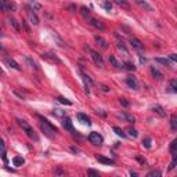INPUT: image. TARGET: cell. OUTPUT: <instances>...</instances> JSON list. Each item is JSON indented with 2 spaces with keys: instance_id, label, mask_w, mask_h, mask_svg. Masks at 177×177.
<instances>
[{
  "instance_id": "cell-10",
  "label": "cell",
  "mask_w": 177,
  "mask_h": 177,
  "mask_svg": "<svg viewBox=\"0 0 177 177\" xmlns=\"http://www.w3.org/2000/svg\"><path fill=\"white\" fill-rule=\"evenodd\" d=\"M35 10L33 9H30V7H28V17H29V19H30V22H32L33 25H39V18H37V15H36V12H33Z\"/></svg>"
},
{
  "instance_id": "cell-3",
  "label": "cell",
  "mask_w": 177,
  "mask_h": 177,
  "mask_svg": "<svg viewBox=\"0 0 177 177\" xmlns=\"http://www.w3.org/2000/svg\"><path fill=\"white\" fill-rule=\"evenodd\" d=\"M0 10H3V11H15L17 4L11 0H0Z\"/></svg>"
},
{
  "instance_id": "cell-11",
  "label": "cell",
  "mask_w": 177,
  "mask_h": 177,
  "mask_svg": "<svg viewBox=\"0 0 177 177\" xmlns=\"http://www.w3.org/2000/svg\"><path fill=\"white\" fill-rule=\"evenodd\" d=\"M126 83H127V86H129L130 89H133V90H138V82H137V79H136L134 76H127Z\"/></svg>"
},
{
  "instance_id": "cell-26",
  "label": "cell",
  "mask_w": 177,
  "mask_h": 177,
  "mask_svg": "<svg viewBox=\"0 0 177 177\" xmlns=\"http://www.w3.org/2000/svg\"><path fill=\"white\" fill-rule=\"evenodd\" d=\"M122 68L127 69V71H134L136 66H134V64H132V62H125V64H122Z\"/></svg>"
},
{
  "instance_id": "cell-19",
  "label": "cell",
  "mask_w": 177,
  "mask_h": 177,
  "mask_svg": "<svg viewBox=\"0 0 177 177\" xmlns=\"http://www.w3.org/2000/svg\"><path fill=\"white\" fill-rule=\"evenodd\" d=\"M151 73H152V76L156 79V80H161V79L163 78V73L161 72V71H158L155 66H151Z\"/></svg>"
},
{
  "instance_id": "cell-40",
  "label": "cell",
  "mask_w": 177,
  "mask_h": 177,
  "mask_svg": "<svg viewBox=\"0 0 177 177\" xmlns=\"http://www.w3.org/2000/svg\"><path fill=\"white\" fill-rule=\"evenodd\" d=\"M118 48H119V50H122L123 53H125V54H129V53H127V50H126V47H125V46H123V43H118Z\"/></svg>"
},
{
  "instance_id": "cell-12",
  "label": "cell",
  "mask_w": 177,
  "mask_h": 177,
  "mask_svg": "<svg viewBox=\"0 0 177 177\" xmlns=\"http://www.w3.org/2000/svg\"><path fill=\"white\" fill-rule=\"evenodd\" d=\"M136 3L138 4V6L141 7V9H144V10H147V11H154V7L151 6L150 3H148L147 0H134Z\"/></svg>"
},
{
  "instance_id": "cell-41",
  "label": "cell",
  "mask_w": 177,
  "mask_h": 177,
  "mask_svg": "<svg viewBox=\"0 0 177 177\" xmlns=\"http://www.w3.org/2000/svg\"><path fill=\"white\" fill-rule=\"evenodd\" d=\"M174 168H176V155H173V161H172L170 166H169V170H173Z\"/></svg>"
},
{
  "instance_id": "cell-1",
  "label": "cell",
  "mask_w": 177,
  "mask_h": 177,
  "mask_svg": "<svg viewBox=\"0 0 177 177\" xmlns=\"http://www.w3.org/2000/svg\"><path fill=\"white\" fill-rule=\"evenodd\" d=\"M40 127H42V130L44 132L46 136H48V137H53L54 134H57L58 133V129L55 126H53L48 120L43 119L42 118V122H40Z\"/></svg>"
},
{
  "instance_id": "cell-27",
  "label": "cell",
  "mask_w": 177,
  "mask_h": 177,
  "mask_svg": "<svg viewBox=\"0 0 177 177\" xmlns=\"http://www.w3.org/2000/svg\"><path fill=\"white\" fill-rule=\"evenodd\" d=\"M122 116L125 118V119H126L127 122H132V123H134V122H136V118L133 116V115H129V114H126V112H123V114H122Z\"/></svg>"
},
{
  "instance_id": "cell-28",
  "label": "cell",
  "mask_w": 177,
  "mask_h": 177,
  "mask_svg": "<svg viewBox=\"0 0 177 177\" xmlns=\"http://www.w3.org/2000/svg\"><path fill=\"white\" fill-rule=\"evenodd\" d=\"M80 14L83 15L84 18H89V15H90V10L87 9V7H80Z\"/></svg>"
},
{
  "instance_id": "cell-34",
  "label": "cell",
  "mask_w": 177,
  "mask_h": 177,
  "mask_svg": "<svg viewBox=\"0 0 177 177\" xmlns=\"http://www.w3.org/2000/svg\"><path fill=\"white\" fill-rule=\"evenodd\" d=\"M176 145H177V140H173L170 144V152L172 155H176Z\"/></svg>"
},
{
  "instance_id": "cell-36",
  "label": "cell",
  "mask_w": 177,
  "mask_h": 177,
  "mask_svg": "<svg viewBox=\"0 0 177 177\" xmlns=\"http://www.w3.org/2000/svg\"><path fill=\"white\" fill-rule=\"evenodd\" d=\"M170 87H172V91L176 93V91H177V80H176V79L170 80Z\"/></svg>"
},
{
  "instance_id": "cell-33",
  "label": "cell",
  "mask_w": 177,
  "mask_h": 177,
  "mask_svg": "<svg viewBox=\"0 0 177 177\" xmlns=\"http://www.w3.org/2000/svg\"><path fill=\"white\" fill-rule=\"evenodd\" d=\"M25 60H27V62L29 64V65L32 66V68L37 69V65H36V62H35V61H33V60H32V58H30V57H28V55H27V57H25Z\"/></svg>"
},
{
  "instance_id": "cell-29",
  "label": "cell",
  "mask_w": 177,
  "mask_h": 177,
  "mask_svg": "<svg viewBox=\"0 0 177 177\" xmlns=\"http://www.w3.org/2000/svg\"><path fill=\"white\" fill-rule=\"evenodd\" d=\"M114 132L116 133L119 137H122V138H126V134L122 132V129H119V127H116V126H114Z\"/></svg>"
},
{
  "instance_id": "cell-5",
  "label": "cell",
  "mask_w": 177,
  "mask_h": 177,
  "mask_svg": "<svg viewBox=\"0 0 177 177\" xmlns=\"http://www.w3.org/2000/svg\"><path fill=\"white\" fill-rule=\"evenodd\" d=\"M62 126H64V129H65L66 132H69L71 134H73V136L78 134V133H76V130H75V127H73V125H72V120H71V118L66 116L65 119L62 120Z\"/></svg>"
},
{
  "instance_id": "cell-22",
  "label": "cell",
  "mask_w": 177,
  "mask_h": 177,
  "mask_svg": "<svg viewBox=\"0 0 177 177\" xmlns=\"http://www.w3.org/2000/svg\"><path fill=\"white\" fill-rule=\"evenodd\" d=\"M109 62H111L115 68H122V64H120L119 61L115 58V55H109Z\"/></svg>"
},
{
  "instance_id": "cell-44",
  "label": "cell",
  "mask_w": 177,
  "mask_h": 177,
  "mask_svg": "<svg viewBox=\"0 0 177 177\" xmlns=\"http://www.w3.org/2000/svg\"><path fill=\"white\" fill-rule=\"evenodd\" d=\"M169 58H170L172 61H177V55L176 54H170V55H169Z\"/></svg>"
},
{
  "instance_id": "cell-21",
  "label": "cell",
  "mask_w": 177,
  "mask_h": 177,
  "mask_svg": "<svg viewBox=\"0 0 177 177\" xmlns=\"http://www.w3.org/2000/svg\"><path fill=\"white\" fill-rule=\"evenodd\" d=\"M155 61H156V62H159V64H162V65L172 66V62L168 60V58H161V57H156V58H155Z\"/></svg>"
},
{
  "instance_id": "cell-35",
  "label": "cell",
  "mask_w": 177,
  "mask_h": 177,
  "mask_svg": "<svg viewBox=\"0 0 177 177\" xmlns=\"http://www.w3.org/2000/svg\"><path fill=\"white\" fill-rule=\"evenodd\" d=\"M127 133H129V136H130V137H133V138H136V137L138 136L137 130H136V129H132V127H130V129L127 130Z\"/></svg>"
},
{
  "instance_id": "cell-8",
  "label": "cell",
  "mask_w": 177,
  "mask_h": 177,
  "mask_svg": "<svg viewBox=\"0 0 177 177\" xmlns=\"http://www.w3.org/2000/svg\"><path fill=\"white\" fill-rule=\"evenodd\" d=\"M42 58L44 61H47V62H50V64H61V60L57 57V55L53 54V53H43Z\"/></svg>"
},
{
  "instance_id": "cell-30",
  "label": "cell",
  "mask_w": 177,
  "mask_h": 177,
  "mask_svg": "<svg viewBox=\"0 0 177 177\" xmlns=\"http://www.w3.org/2000/svg\"><path fill=\"white\" fill-rule=\"evenodd\" d=\"M9 22L12 25V27H14V29H15V30H19V25H18V22H17V19H14V18H9Z\"/></svg>"
},
{
  "instance_id": "cell-39",
  "label": "cell",
  "mask_w": 177,
  "mask_h": 177,
  "mask_svg": "<svg viewBox=\"0 0 177 177\" xmlns=\"http://www.w3.org/2000/svg\"><path fill=\"white\" fill-rule=\"evenodd\" d=\"M161 174H162V173H161L159 170H152V172H150V173H148L147 176H148V177H152V176H161Z\"/></svg>"
},
{
  "instance_id": "cell-25",
  "label": "cell",
  "mask_w": 177,
  "mask_h": 177,
  "mask_svg": "<svg viewBox=\"0 0 177 177\" xmlns=\"http://www.w3.org/2000/svg\"><path fill=\"white\" fill-rule=\"evenodd\" d=\"M57 101L58 102H61V104H64V105H72V101L71 100H68V98H65V97H57Z\"/></svg>"
},
{
  "instance_id": "cell-14",
  "label": "cell",
  "mask_w": 177,
  "mask_h": 177,
  "mask_svg": "<svg viewBox=\"0 0 177 177\" xmlns=\"http://www.w3.org/2000/svg\"><path fill=\"white\" fill-rule=\"evenodd\" d=\"M89 19V22H90V25H93L94 28H97V29H101V30H104L105 29V25L102 24L101 21H98V19H96V18H87Z\"/></svg>"
},
{
  "instance_id": "cell-43",
  "label": "cell",
  "mask_w": 177,
  "mask_h": 177,
  "mask_svg": "<svg viewBox=\"0 0 177 177\" xmlns=\"http://www.w3.org/2000/svg\"><path fill=\"white\" fill-rule=\"evenodd\" d=\"M87 174H89V176H98V172L93 170V169H89V170H87Z\"/></svg>"
},
{
  "instance_id": "cell-37",
  "label": "cell",
  "mask_w": 177,
  "mask_h": 177,
  "mask_svg": "<svg viewBox=\"0 0 177 177\" xmlns=\"http://www.w3.org/2000/svg\"><path fill=\"white\" fill-rule=\"evenodd\" d=\"M104 9H105V10H108V11H111V10H112V3L109 2V0L104 2Z\"/></svg>"
},
{
  "instance_id": "cell-23",
  "label": "cell",
  "mask_w": 177,
  "mask_h": 177,
  "mask_svg": "<svg viewBox=\"0 0 177 177\" xmlns=\"http://www.w3.org/2000/svg\"><path fill=\"white\" fill-rule=\"evenodd\" d=\"M12 163H14V166H21L25 163V159L21 158V156H15V158L12 159Z\"/></svg>"
},
{
  "instance_id": "cell-50",
  "label": "cell",
  "mask_w": 177,
  "mask_h": 177,
  "mask_svg": "<svg viewBox=\"0 0 177 177\" xmlns=\"http://www.w3.org/2000/svg\"><path fill=\"white\" fill-rule=\"evenodd\" d=\"M3 36V32H2V29H0V37Z\"/></svg>"
},
{
  "instance_id": "cell-18",
  "label": "cell",
  "mask_w": 177,
  "mask_h": 177,
  "mask_svg": "<svg viewBox=\"0 0 177 177\" xmlns=\"http://www.w3.org/2000/svg\"><path fill=\"white\" fill-rule=\"evenodd\" d=\"M94 40H96L97 44L101 46L102 48H108V43H107V40H105L104 37H101V36H98V35H96V36H94Z\"/></svg>"
},
{
  "instance_id": "cell-7",
  "label": "cell",
  "mask_w": 177,
  "mask_h": 177,
  "mask_svg": "<svg viewBox=\"0 0 177 177\" xmlns=\"http://www.w3.org/2000/svg\"><path fill=\"white\" fill-rule=\"evenodd\" d=\"M89 140H90V143L94 144V145H101L102 144V136L97 132H91L90 134H89Z\"/></svg>"
},
{
  "instance_id": "cell-20",
  "label": "cell",
  "mask_w": 177,
  "mask_h": 177,
  "mask_svg": "<svg viewBox=\"0 0 177 177\" xmlns=\"http://www.w3.org/2000/svg\"><path fill=\"white\" fill-rule=\"evenodd\" d=\"M114 2L118 4V6L123 7V9H126V10H129V9H130V4L127 3V0H114Z\"/></svg>"
},
{
  "instance_id": "cell-13",
  "label": "cell",
  "mask_w": 177,
  "mask_h": 177,
  "mask_svg": "<svg viewBox=\"0 0 177 177\" xmlns=\"http://www.w3.org/2000/svg\"><path fill=\"white\" fill-rule=\"evenodd\" d=\"M152 111L155 112L156 115H158L159 118H165L166 116V111L163 107H161V105H154L152 107Z\"/></svg>"
},
{
  "instance_id": "cell-49",
  "label": "cell",
  "mask_w": 177,
  "mask_h": 177,
  "mask_svg": "<svg viewBox=\"0 0 177 177\" xmlns=\"http://www.w3.org/2000/svg\"><path fill=\"white\" fill-rule=\"evenodd\" d=\"M2 73H3V69H2V66H0V75H2Z\"/></svg>"
},
{
  "instance_id": "cell-48",
  "label": "cell",
  "mask_w": 177,
  "mask_h": 177,
  "mask_svg": "<svg viewBox=\"0 0 177 177\" xmlns=\"http://www.w3.org/2000/svg\"><path fill=\"white\" fill-rule=\"evenodd\" d=\"M54 173H57V174H62V170H60V169H58V170H55Z\"/></svg>"
},
{
  "instance_id": "cell-6",
  "label": "cell",
  "mask_w": 177,
  "mask_h": 177,
  "mask_svg": "<svg viewBox=\"0 0 177 177\" xmlns=\"http://www.w3.org/2000/svg\"><path fill=\"white\" fill-rule=\"evenodd\" d=\"M79 75L82 76V79H83V82H84V89H86V93L89 94L90 93V89H89V86L90 84H93V79L90 78L89 75H86V73L82 71V69H79Z\"/></svg>"
},
{
  "instance_id": "cell-45",
  "label": "cell",
  "mask_w": 177,
  "mask_h": 177,
  "mask_svg": "<svg viewBox=\"0 0 177 177\" xmlns=\"http://www.w3.org/2000/svg\"><path fill=\"white\" fill-rule=\"evenodd\" d=\"M137 161H138V162H140V163H143V165H144V163H145V159L140 158V156H137Z\"/></svg>"
},
{
  "instance_id": "cell-31",
  "label": "cell",
  "mask_w": 177,
  "mask_h": 177,
  "mask_svg": "<svg viewBox=\"0 0 177 177\" xmlns=\"http://www.w3.org/2000/svg\"><path fill=\"white\" fill-rule=\"evenodd\" d=\"M53 115H54V116H58V118H64L65 116V112H64L62 109H54Z\"/></svg>"
},
{
  "instance_id": "cell-4",
  "label": "cell",
  "mask_w": 177,
  "mask_h": 177,
  "mask_svg": "<svg viewBox=\"0 0 177 177\" xmlns=\"http://www.w3.org/2000/svg\"><path fill=\"white\" fill-rule=\"evenodd\" d=\"M89 53L91 54V58H93L94 64H96L98 68H102V66H104V60H102V57L100 55V53H97L96 50H91V48H89Z\"/></svg>"
},
{
  "instance_id": "cell-46",
  "label": "cell",
  "mask_w": 177,
  "mask_h": 177,
  "mask_svg": "<svg viewBox=\"0 0 177 177\" xmlns=\"http://www.w3.org/2000/svg\"><path fill=\"white\" fill-rule=\"evenodd\" d=\"M101 89H102V91H105V93H108L109 91V89L107 86H101Z\"/></svg>"
},
{
  "instance_id": "cell-9",
  "label": "cell",
  "mask_w": 177,
  "mask_h": 177,
  "mask_svg": "<svg viewBox=\"0 0 177 177\" xmlns=\"http://www.w3.org/2000/svg\"><path fill=\"white\" fill-rule=\"evenodd\" d=\"M130 44L133 46V48H136V50L137 51H143L144 50V44H143V43H141V40H138L137 37H130Z\"/></svg>"
},
{
  "instance_id": "cell-17",
  "label": "cell",
  "mask_w": 177,
  "mask_h": 177,
  "mask_svg": "<svg viewBox=\"0 0 177 177\" xmlns=\"http://www.w3.org/2000/svg\"><path fill=\"white\" fill-rule=\"evenodd\" d=\"M78 119L80 120L82 123H84V125H89V126H90V125H91L90 118L87 116V115H84L83 112H79V114H78Z\"/></svg>"
},
{
  "instance_id": "cell-51",
  "label": "cell",
  "mask_w": 177,
  "mask_h": 177,
  "mask_svg": "<svg viewBox=\"0 0 177 177\" xmlns=\"http://www.w3.org/2000/svg\"><path fill=\"white\" fill-rule=\"evenodd\" d=\"M0 50H3V46H2V44H0Z\"/></svg>"
},
{
  "instance_id": "cell-32",
  "label": "cell",
  "mask_w": 177,
  "mask_h": 177,
  "mask_svg": "<svg viewBox=\"0 0 177 177\" xmlns=\"http://www.w3.org/2000/svg\"><path fill=\"white\" fill-rule=\"evenodd\" d=\"M143 145H144L147 150H150V148H151V138L150 137H145L144 140H143Z\"/></svg>"
},
{
  "instance_id": "cell-24",
  "label": "cell",
  "mask_w": 177,
  "mask_h": 177,
  "mask_svg": "<svg viewBox=\"0 0 177 177\" xmlns=\"http://www.w3.org/2000/svg\"><path fill=\"white\" fill-rule=\"evenodd\" d=\"M170 127L173 132L177 130V116L176 115H172V119H170Z\"/></svg>"
},
{
  "instance_id": "cell-38",
  "label": "cell",
  "mask_w": 177,
  "mask_h": 177,
  "mask_svg": "<svg viewBox=\"0 0 177 177\" xmlns=\"http://www.w3.org/2000/svg\"><path fill=\"white\" fill-rule=\"evenodd\" d=\"M29 7H30V9H35V10H40V9H42V7H40V4H37L36 2H30Z\"/></svg>"
},
{
  "instance_id": "cell-2",
  "label": "cell",
  "mask_w": 177,
  "mask_h": 177,
  "mask_svg": "<svg viewBox=\"0 0 177 177\" xmlns=\"http://www.w3.org/2000/svg\"><path fill=\"white\" fill-rule=\"evenodd\" d=\"M17 123H18L19 126L22 127V130H24L25 133H27V136L28 137H30V138H35V140H37V136L35 134V132H33V129L30 127V125L27 122V120H24V119H17Z\"/></svg>"
},
{
  "instance_id": "cell-47",
  "label": "cell",
  "mask_w": 177,
  "mask_h": 177,
  "mask_svg": "<svg viewBox=\"0 0 177 177\" xmlns=\"http://www.w3.org/2000/svg\"><path fill=\"white\" fill-rule=\"evenodd\" d=\"M130 176H133V177H136V176H137V173H136V172H130Z\"/></svg>"
},
{
  "instance_id": "cell-15",
  "label": "cell",
  "mask_w": 177,
  "mask_h": 177,
  "mask_svg": "<svg viewBox=\"0 0 177 177\" xmlns=\"http://www.w3.org/2000/svg\"><path fill=\"white\" fill-rule=\"evenodd\" d=\"M96 159L98 161V162L104 163V165H115V161H114V159L105 158V156H102V155H96Z\"/></svg>"
},
{
  "instance_id": "cell-16",
  "label": "cell",
  "mask_w": 177,
  "mask_h": 177,
  "mask_svg": "<svg viewBox=\"0 0 177 177\" xmlns=\"http://www.w3.org/2000/svg\"><path fill=\"white\" fill-rule=\"evenodd\" d=\"M6 64L10 66V68L17 69V71H21V66H19V64L15 60H12V58H9V57H7V58H6Z\"/></svg>"
},
{
  "instance_id": "cell-42",
  "label": "cell",
  "mask_w": 177,
  "mask_h": 177,
  "mask_svg": "<svg viewBox=\"0 0 177 177\" xmlns=\"http://www.w3.org/2000/svg\"><path fill=\"white\" fill-rule=\"evenodd\" d=\"M119 102H120V105H123V107H129V101H127L126 98H120Z\"/></svg>"
}]
</instances>
